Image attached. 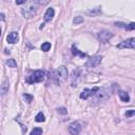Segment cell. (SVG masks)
<instances>
[{"instance_id": "obj_1", "label": "cell", "mask_w": 135, "mask_h": 135, "mask_svg": "<svg viewBox=\"0 0 135 135\" xmlns=\"http://www.w3.org/2000/svg\"><path fill=\"white\" fill-rule=\"evenodd\" d=\"M38 7H39V2L38 1H27L23 8L21 9V13L25 19H30L34 17L37 13Z\"/></svg>"}, {"instance_id": "obj_2", "label": "cell", "mask_w": 135, "mask_h": 135, "mask_svg": "<svg viewBox=\"0 0 135 135\" xmlns=\"http://www.w3.org/2000/svg\"><path fill=\"white\" fill-rule=\"evenodd\" d=\"M53 78L57 85H61L68 79V70L66 67H59L53 72Z\"/></svg>"}, {"instance_id": "obj_3", "label": "cell", "mask_w": 135, "mask_h": 135, "mask_svg": "<svg viewBox=\"0 0 135 135\" xmlns=\"http://www.w3.org/2000/svg\"><path fill=\"white\" fill-rule=\"evenodd\" d=\"M44 75H46L44 71H41V70L35 71L34 73H32L30 76L27 77L25 81H27L28 83H30V85L36 83V82H41V81L44 79V77H46Z\"/></svg>"}, {"instance_id": "obj_4", "label": "cell", "mask_w": 135, "mask_h": 135, "mask_svg": "<svg viewBox=\"0 0 135 135\" xmlns=\"http://www.w3.org/2000/svg\"><path fill=\"white\" fill-rule=\"evenodd\" d=\"M97 37H98L99 41H101L102 43H107L111 39V38L113 37V34L110 31H108V30H104V31H101V32L98 33Z\"/></svg>"}, {"instance_id": "obj_5", "label": "cell", "mask_w": 135, "mask_h": 135, "mask_svg": "<svg viewBox=\"0 0 135 135\" xmlns=\"http://www.w3.org/2000/svg\"><path fill=\"white\" fill-rule=\"evenodd\" d=\"M117 49H131V48H135V37L133 38H129V39L120 42L119 44L116 46Z\"/></svg>"}, {"instance_id": "obj_6", "label": "cell", "mask_w": 135, "mask_h": 135, "mask_svg": "<svg viewBox=\"0 0 135 135\" xmlns=\"http://www.w3.org/2000/svg\"><path fill=\"white\" fill-rule=\"evenodd\" d=\"M99 90V88H97V87H95V88H93V89H85L81 93H80V98L81 99H87V98H89L90 96H94L96 93H97V91Z\"/></svg>"}, {"instance_id": "obj_7", "label": "cell", "mask_w": 135, "mask_h": 135, "mask_svg": "<svg viewBox=\"0 0 135 135\" xmlns=\"http://www.w3.org/2000/svg\"><path fill=\"white\" fill-rule=\"evenodd\" d=\"M101 59H102L101 56H94V57H91V58H89V60L87 61L86 67H88V68H95V67H97V66L101 62Z\"/></svg>"}, {"instance_id": "obj_8", "label": "cell", "mask_w": 135, "mask_h": 135, "mask_svg": "<svg viewBox=\"0 0 135 135\" xmlns=\"http://www.w3.org/2000/svg\"><path fill=\"white\" fill-rule=\"evenodd\" d=\"M79 77H80V71L79 70H74L71 77H70V83H71V86L73 88L77 87V85H78Z\"/></svg>"}, {"instance_id": "obj_9", "label": "cell", "mask_w": 135, "mask_h": 135, "mask_svg": "<svg viewBox=\"0 0 135 135\" xmlns=\"http://www.w3.org/2000/svg\"><path fill=\"white\" fill-rule=\"evenodd\" d=\"M81 131V125L78 121H74L69 126V132L72 135H78Z\"/></svg>"}, {"instance_id": "obj_10", "label": "cell", "mask_w": 135, "mask_h": 135, "mask_svg": "<svg viewBox=\"0 0 135 135\" xmlns=\"http://www.w3.org/2000/svg\"><path fill=\"white\" fill-rule=\"evenodd\" d=\"M105 94H109L107 93L105 90H98L97 93H96L94 96H93V98H94V101H101L104 99H107L108 98V96H105Z\"/></svg>"}, {"instance_id": "obj_11", "label": "cell", "mask_w": 135, "mask_h": 135, "mask_svg": "<svg viewBox=\"0 0 135 135\" xmlns=\"http://www.w3.org/2000/svg\"><path fill=\"white\" fill-rule=\"evenodd\" d=\"M7 40H8L9 43H16V42H18V40H19L18 33H17V32H12V33H10V34L8 35V37H7Z\"/></svg>"}, {"instance_id": "obj_12", "label": "cell", "mask_w": 135, "mask_h": 135, "mask_svg": "<svg viewBox=\"0 0 135 135\" xmlns=\"http://www.w3.org/2000/svg\"><path fill=\"white\" fill-rule=\"evenodd\" d=\"M54 14H55L54 9H52V8L48 9L47 12H46V14H44V20H46V21H51L52 18L54 17Z\"/></svg>"}, {"instance_id": "obj_13", "label": "cell", "mask_w": 135, "mask_h": 135, "mask_svg": "<svg viewBox=\"0 0 135 135\" xmlns=\"http://www.w3.org/2000/svg\"><path fill=\"white\" fill-rule=\"evenodd\" d=\"M8 91H9V80L4 77L3 80H2V85H1V93H2V95H4Z\"/></svg>"}, {"instance_id": "obj_14", "label": "cell", "mask_w": 135, "mask_h": 135, "mask_svg": "<svg viewBox=\"0 0 135 135\" xmlns=\"http://www.w3.org/2000/svg\"><path fill=\"white\" fill-rule=\"evenodd\" d=\"M119 98H120L121 101H124V102H128V101L130 100V96H129V94H128L127 92H125V91H120V92H119Z\"/></svg>"}, {"instance_id": "obj_15", "label": "cell", "mask_w": 135, "mask_h": 135, "mask_svg": "<svg viewBox=\"0 0 135 135\" xmlns=\"http://www.w3.org/2000/svg\"><path fill=\"white\" fill-rule=\"evenodd\" d=\"M35 120L37 121V123H43L44 120H46V118H44V115L40 112V113H38L37 115H36V117H35Z\"/></svg>"}, {"instance_id": "obj_16", "label": "cell", "mask_w": 135, "mask_h": 135, "mask_svg": "<svg viewBox=\"0 0 135 135\" xmlns=\"http://www.w3.org/2000/svg\"><path fill=\"white\" fill-rule=\"evenodd\" d=\"M41 134H42V129L40 128H34L30 133V135H41Z\"/></svg>"}, {"instance_id": "obj_17", "label": "cell", "mask_w": 135, "mask_h": 135, "mask_svg": "<svg viewBox=\"0 0 135 135\" xmlns=\"http://www.w3.org/2000/svg\"><path fill=\"white\" fill-rule=\"evenodd\" d=\"M50 49H51V43H50V42H43V43H42L41 50H42L43 52H48Z\"/></svg>"}, {"instance_id": "obj_18", "label": "cell", "mask_w": 135, "mask_h": 135, "mask_svg": "<svg viewBox=\"0 0 135 135\" xmlns=\"http://www.w3.org/2000/svg\"><path fill=\"white\" fill-rule=\"evenodd\" d=\"M81 22H83V18L82 17H80V16H77V17H75L74 18V20H73V23L74 24H79V23H81Z\"/></svg>"}, {"instance_id": "obj_19", "label": "cell", "mask_w": 135, "mask_h": 135, "mask_svg": "<svg viewBox=\"0 0 135 135\" xmlns=\"http://www.w3.org/2000/svg\"><path fill=\"white\" fill-rule=\"evenodd\" d=\"M7 66H9V68H16L17 67V62L14 59H9L7 61Z\"/></svg>"}, {"instance_id": "obj_20", "label": "cell", "mask_w": 135, "mask_h": 135, "mask_svg": "<svg viewBox=\"0 0 135 135\" xmlns=\"http://www.w3.org/2000/svg\"><path fill=\"white\" fill-rule=\"evenodd\" d=\"M72 50H73V54H74V55H79V56H81V57H86V54H85V53H81L79 50L75 49V47H73Z\"/></svg>"}, {"instance_id": "obj_21", "label": "cell", "mask_w": 135, "mask_h": 135, "mask_svg": "<svg viewBox=\"0 0 135 135\" xmlns=\"http://www.w3.org/2000/svg\"><path fill=\"white\" fill-rule=\"evenodd\" d=\"M23 98L25 99V101H27L28 104H30V102H32V100H33V96H32V95H29V94H23Z\"/></svg>"}, {"instance_id": "obj_22", "label": "cell", "mask_w": 135, "mask_h": 135, "mask_svg": "<svg viewBox=\"0 0 135 135\" xmlns=\"http://www.w3.org/2000/svg\"><path fill=\"white\" fill-rule=\"evenodd\" d=\"M125 29L127 31H133V30H135V22H131L130 24L125 25Z\"/></svg>"}, {"instance_id": "obj_23", "label": "cell", "mask_w": 135, "mask_h": 135, "mask_svg": "<svg viewBox=\"0 0 135 135\" xmlns=\"http://www.w3.org/2000/svg\"><path fill=\"white\" fill-rule=\"evenodd\" d=\"M101 13L100 10H91V11H88V14L90 15H99Z\"/></svg>"}, {"instance_id": "obj_24", "label": "cell", "mask_w": 135, "mask_h": 135, "mask_svg": "<svg viewBox=\"0 0 135 135\" xmlns=\"http://www.w3.org/2000/svg\"><path fill=\"white\" fill-rule=\"evenodd\" d=\"M132 115H135V110H129V111L126 112L127 117H130V116H132Z\"/></svg>"}, {"instance_id": "obj_25", "label": "cell", "mask_w": 135, "mask_h": 135, "mask_svg": "<svg viewBox=\"0 0 135 135\" xmlns=\"http://www.w3.org/2000/svg\"><path fill=\"white\" fill-rule=\"evenodd\" d=\"M57 112L60 113V114H67L68 113V111L66 110V108H58V109H57Z\"/></svg>"}, {"instance_id": "obj_26", "label": "cell", "mask_w": 135, "mask_h": 135, "mask_svg": "<svg viewBox=\"0 0 135 135\" xmlns=\"http://www.w3.org/2000/svg\"><path fill=\"white\" fill-rule=\"evenodd\" d=\"M27 1H16V4L19 5V4H25Z\"/></svg>"}, {"instance_id": "obj_27", "label": "cell", "mask_w": 135, "mask_h": 135, "mask_svg": "<svg viewBox=\"0 0 135 135\" xmlns=\"http://www.w3.org/2000/svg\"><path fill=\"white\" fill-rule=\"evenodd\" d=\"M0 16H1V20L3 21V20H4V14H2V13H1V15H0Z\"/></svg>"}, {"instance_id": "obj_28", "label": "cell", "mask_w": 135, "mask_h": 135, "mask_svg": "<svg viewBox=\"0 0 135 135\" xmlns=\"http://www.w3.org/2000/svg\"><path fill=\"white\" fill-rule=\"evenodd\" d=\"M134 49H135V48H134Z\"/></svg>"}]
</instances>
